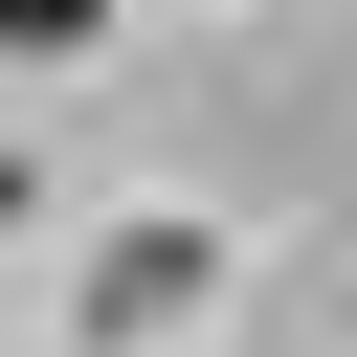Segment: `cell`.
I'll list each match as a JSON object with an SVG mask.
<instances>
[{
  "instance_id": "cell-1",
  "label": "cell",
  "mask_w": 357,
  "mask_h": 357,
  "mask_svg": "<svg viewBox=\"0 0 357 357\" xmlns=\"http://www.w3.org/2000/svg\"><path fill=\"white\" fill-rule=\"evenodd\" d=\"M178 312H201V223H134L89 268V335H178Z\"/></svg>"
},
{
  "instance_id": "cell-2",
  "label": "cell",
  "mask_w": 357,
  "mask_h": 357,
  "mask_svg": "<svg viewBox=\"0 0 357 357\" xmlns=\"http://www.w3.org/2000/svg\"><path fill=\"white\" fill-rule=\"evenodd\" d=\"M0 45H22V67H67V45H112V0H0Z\"/></svg>"
}]
</instances>
